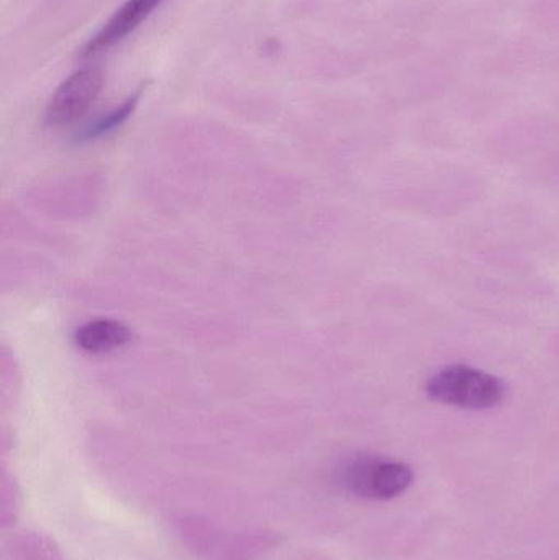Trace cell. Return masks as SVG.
<instances>
[{"mask_svg": "<svg viewBox=\"0 0 559 560\" xmlns=\"http://www.w3.org/2000/svg\"><path fill=\"white\" fill-rule=\"evenodd\" d=\"M427 395L433 401L462 408V410H489L504 401L508 387L498 375L471 365L453 364L429 378Z\"/></svg>", "mask_w": 559, "mask_h": 560, "instance_id": "cell-1", "label": "cell"}, {"mask_svg": "<svg viewBox=\"0 0 559 560\" xmlns=\"http://www.w3.org/2000/svg\"><path fill=\"white\" fill-rule=\"evenodd\" d=\"M414 482V470L399 460L363 457L341 472V483L360 499L393 500L403 495Z\"/></svg>", "mask_w": 559, "mask_h": 560, "instance_id": "cell-2", "label": "cell"}, {"mask_svg": "<svg viewBox=\"0 0 559 560\" xmlns=\"http://www.w3.org/2000/svg\"><path fill=\"white\" fill-rule=\"evenodd\" d=\"M104 75L97 68H82L69 75L49 101L46 124L66 127L78 121L101 94Z\"/></svg>", "mask_w": 559, "mask_h": 560, "instance_id": "cell-3", "label": "cell"}, {"mask_svg": "<svg viewBox=\"0 0 559 560\" xmlns=\"http://www.w3.org/2000/svg\"><path fill=\"white\" fill-rule=\"evenodd\" d=\"M164 0H127L110 20L89 39L82 58H94L124 42Z\"/></svg>", "mask_w": 559, "mask_h": 560, "instance_id": "cell-4", "label": "cell"}, {"mask_svg": "<svg viewBox=\"0 0 559 560\" xmlns=\"http://www.w3.org/2000/svg\"><path fill=\"white\" fill-rule=\"evenodd\" d=\"M131 338L133 332L127 325L105 318L85 323L74 335L75 345L91 354H105V352L124 348Z\"/></svg>", "mask_w": 559, "mask_h": 560, "instance_id": "cell-5", "label": "cell"}, {"mask_svg": "<svg viewBox=\"0 0 559 560\" xmlns=\"http://www.w3.org/2000/svg\"><path fill=\"white\" fill-rule=\"evenodd\" d=\"M138 101H140V92L128 97L120 107L114 108V110L108 112L104 117L92 121V124L89 125V127H85L84 131H82L81 140H95V138H101L104 137V135L112 133L115 128L124 125L125 121L128 120V117L133 114L135 107L138 105Z\"/></svg>", "mask_w": 559, "mask_h": 560, "instance_id": "cell-6", "label": "cell"}]
</instances>
